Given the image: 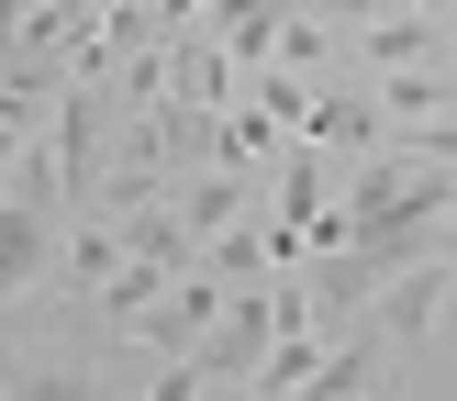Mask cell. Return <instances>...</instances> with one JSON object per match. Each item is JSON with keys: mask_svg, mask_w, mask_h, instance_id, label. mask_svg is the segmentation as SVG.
Returning <instances> with one entry per match:
<instances>
[{"mask_svg": "<svg viewBox=\"0 0 457 401\" xmlns=\"http://www.w3.org/2000/svg\"><path fill=\"white\" fill-rule=\"evenodd\" d=\"M446 101H457L446 56H424V67H379V111H391V123H424V111H446Z\"/></svg>", "mask_w": 457, "mask_h": 401, "instance_id": "cell-4", "label": "cell"}, {"mask_svg": "<svg viewBox=\"0 0 457 401\" xmlns=\"http://www.w3.org/2000/svg\"><path fill=\"white\" fill-rule=\"evenodd\" d=\"M446 34H457V22L413 12V0H391V12L357 34V67H424V56H446Z\"/></svg>", "mask_w": 457, "mask_h": 401, "instance_id": "cell-2", "label": "cell"}, {"mask_svg": "<svg viewBox=\"0 0 457 401\" xmlns=\"http://www.w3.org/2000/svg\"><path fill=\"white\" fill-rule=\"evenodd\" d=\"M201 22H212L223 45H235V67H268V56H279V22H290V0H212Z\"/></svg>", "mask_w": 457, "mask_h": 401, "instance_id": "cell-3", "label": "cell"}, {"mask_svg": "<svg viewBox=\"0 0 457 401\" xmlns=\"http://www.w3.org/2000/svg\"><path fill=\"white\" fill-rule=\"evenodd\" d=\"M56 279V212L22 190H0V301H22V290Z\"/></svg>", "mask_w": 457, "mask_h": 401, "instance_id": "cell-1", "label": "cell"}, {"mask_svg": "<svg viewBox=\"0 0 457 401\" xmlns=\"http://www.w3.org/2000/svg\"><path fill=\"white\" fill-rule=\"evenodd\" d=\"M413 12H436V22H457V0H413Z\"/></svg>", "mask_w": 457, "mask_h": 401, "instance_id": "cell-5", "label": "cell"}]
</instances>
